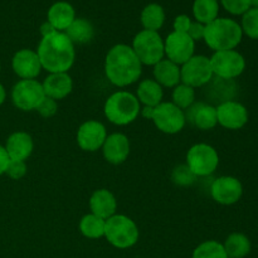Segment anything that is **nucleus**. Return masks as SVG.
Instances as JSON below:
<instances>
[{"instance_id":"4be33fe9","label":"nucleus","mask_w":258,"mask_h":258,"mask_svg":"<svg viewBox=\"0 0 258 258\" xmlns=\"http://www.w3.org/2000/svg\"><path fill=\"white\" fill-rule=\"evenodd\" d=\"M76 19V10L68 2H57L48 9L47 20L57 32H66Z\"/></svg>"},{"instance_id":"a18cd8bd","label":"nucleus","mask_w":258,"mask_h":258,"mask_svg":"<svg viewBox=\"0 0 258 258\" xmlns=\"http://www.w3.org/2000/svg\"><path fill=\"white\" fill-rule=\"evenodd\" d=\"M228 258H231V257H228Z\"/></svg>"},{"instance_id":"5701e85b","label":"nucleus","mask_w":258,"mask_h":258,"mask_svg":"<svg viewBox=\"0 0 258 258\" xmlns=\"http://www.w3.org/2000/svg\"><path fill=\"white\" fill-rule=\"evenodd\" d=\"M153 75L154 80L163 88H174L179 83H181L180 66L171 62L168 58H164L154 66Z\"/></svg>"},{"instance_id":"423d86ee","label":"nucleus","mask_w":258,"mask_h":258,"mask_svg":"<svg viewBox=\"0 0 258 258\" xmlns=\"http://www.w3.org/2000/svg\"><path fill=\"white\" fill-rule=\"evenodd\" d=\"M131 48L144 66L154 67L165 57L164 39L159 32L143 29L134 37Z\"/></svg>"},{"instance_id":"e433bc0d","label":"nucleus","mask_w":258,"mask_h":258,"mask_svg":"<svg viewBox=\"0 0 258 258\" xmlns=\"http://www.w3.org/2000/svg\"><path fill=\"white\" fill-rule=\"evenodd\" d=\"M193 20L190 19L189 15L181 14L178 15V17L174 19V32H179V33H188L189 28H190V24Z\"/></svg>"},{"instance_id":"473e14b6","label":"nucleus","mask_w":258,"mask_h":258,"mask_svg":"<svg viewBox=\"0 0 258 258\" xmlns=\"http://www.w3.org/2000/svg\"><path fill=\"white\" fill-rule=\"evenodd\" d=\"M197 176L194 175L190 171V169L185 165H179L176 166L173 170V174H171V180L176 184V185L180 186H188L191 185V184L196 183Z\"/></svg>"},{"instance_id":"20e7f679","label":"nucleus","mask_w":258,"mask_h":258,"mask_svg":"<svg viewBox=\"0 0 258 258\" xmlns=\"http://www.w3.org/2000/svg\"><path fill=\"white\" fill-rule=\"evenodd\" d=\"M141 103L134 93L127 91H117L106 100L103 113L111 123L126 126L133 123L139 117Z\"/></svg>"},{"instance_id":"f3484780","label":"nucleus","mask_w":258,"mask_h":258,"mask_svg":"<svg viewBox=\"0 0 258 258\" xmlns=\"http://www.w3.org/2000/svg\"><path fill=\"white\" fill-rule=\"evenodd\" d=\"M130 140L125 134L115 133L107 135L102 146L103 158L112 165H120L127 160L130 155Z\"/></svg>"},{"instance_id":"ddd939ff","label":"nucleus","mask_w":258,"mask_h":258,"mask_svg":"<svg viewBox=\"0 0 258 258\" xmlns=\"http://www.w3.org/2000/svg\"><path fill=\"white\" fill-rule=\"evenodd\" d=\"M243 194L242 183L234 176H219L212 183L211 196L214 201L222 206L236 204Z\"/></svg>"},{"instance_id":"79ce46f5","label":"nucleus","mask_w":258,"mask_h":258,"mask_svg":"<svg viewBox=\"0 0 258 258\" xmlns=\"http://www.w3.org/2000/svg\"><path fill=\"white\" fill-rule=\"evenodd\" d=\"M5 100H7V91H5L4 86L0 83V106L5 102Z\"/></svg>"},{"instance_id":"0eeeda50","label":"nucleus","mask_w":258,"mask_h":258,"mask_svg":"<svg viewBox=\"0 0 258 258\" xmlns=\"http://www.w3.org/2000/svg\"><path fill=\"white\" fill-rule=\"evenodd\" d=\"M218 165V153L209 144H196L186 153V166L197 178L212 175L217 170Z\"/></svg>"},{"instance_id":"4c0bfd02","label":"nucleus","mask_w":258,"mask_h":258,"mask_svg":"<svg viewBox=\"0 0 258 258\" xmlns=\"http://www.w3.org/2000/svg\"><path fill=\"white\" fill-rule=\"evenodd\" d=\"M204 32H206V25L198 22H191L190 28H189L186 34H188L194 42H198V40L204 39Z\"/></svg>"},{"instance_id":"c85d7f7f","label":"nucleus","mask_w":258,"mask_h":258,"mask_svg":"<svg viewBox=\"0 0 258 258\" xmlns=\"http://www.w3.org/2000/svg\"><path fill=\"white\" fill-rule=\"evenodd\" d=\"M227 256L231 258H243L251 252V241L243 233H232L223 244Z\"/></svg>"},{"instance_id":"f8f14e48","label":"nucleus","mask_w":258,"mask_h":258,"mask_svg":"<svg viewBox=\"0 0 258 258\" xmlns=\"http://www.w3.org/2000/svg\"><path fill=\"white\" fill-rule=\"evenodd\" d=\"M164 49L169 60L181 66L194 55L196 42L186 33L171 32L164 40Z\"/></svg>"},{"instance_id":"6ab92c4d","label":"nucleus","mask_w":258,"mask_h":258,"mask_svg":"<svg viewBox=\"0 0 258 258\" xmlns=\"http://www.w3.org/2000/svg\"><path fill=\"white\" fill-rule=\"evenodd\" d=\"M4 148L10 160L25 161L34 150V141L25 131H15L7 139Z\"/></svg>"},{"instance_id":"1a4fd4ad","label":"nucleus","mask_w":258,"mask_h":258,"mask_svg":"<svg viewBox=\"0 0 258 258\" xmlns=\"http://www.w3.org/2000/svg\"><path fill=\"white\" fill-rule=\"evenodd\" d=\"M44 97L42 83L37 80H20L12 88L13 105L24 112L37 110Z\"/></svg>"},{"instance_id":"72a5a7b5","label":"nucleus","mask_w":258,"mask_h":258,"mask_svg":"<svg viewBox=\"0 0 258 258\" xmlns=\"http://www.w3.org/2000/svg\"><path fill=\"white\" fill-rule=\"evenodd\" d=\"M224 9L233 15H243L248 9H251V0H221Z\"/></svg>"},{"instance_id":"7c9ffc66","label":"nucleus","mask_w":258,"mask_h":258,"mask_svg":"<svg viewBox=\"0 0 258 258\" xmlns=\"http://www.w3.org/2000/svg\"><path fill=\"white\" fill-rule=\"evenodd\" d=\"M191 258H228L223 244L217 241H206L199 244Z\"/></svg>"},{"instance_id":"f257e3e1","label":"nucleus","mask_w":258,"mask_h":258,"mask_svg":"<svg viewBox=\"0 0 258 258\" xmlns=\"http://www.w3.org/2000/svg\"><path fill=\"white\" fill-rule=\"evenodd\" d=\"M143 64L131 45L116 44L105 58V75L116 87H127L140 78Z\"/></svg>"},{"instance_id":"f704fd0d","label":"nucleus","mask_w":258,"mask_h":258,"mask_svg":"<svg viewBox=\"0 0 258 258\" xmlns=\"http://www.w3.org/2000/svg\"><path fill=\"white\" fill-rule=\"evenodd\" d=\"M27 163L22 160H9V164L5 170V175L9 176L13 180H20L27 174Z\"/></svg>"},{"instance_id":"2f4dec72","label":"nucleus","mask_w":258,"mask_h":258,"mask_svg":"<svg viewBox=\"0 0 258 258\" xmlns=\"http://www.w3.org/2000/svg\"><path fill=\"white\" fill-rule=\"evenodd\" d=\"M241 29L251 39L258 40V9L251 8L242 15Z\"/></svg>"},{"instance_id":"c756f323","label":"nucleus","mask_w":258,"mask_h":258,"mask_svg":"<svg viewBox=\"0 0 258 258\" xmlns=\"http://www.w3.org/2000/svg\"><path fill=\"white\" fill-rule=\"evenodd\" d=\"M173 101L171 102L178 106L180 110H188L190 106L196 103V90L193 87L184 83H179L178 86L173 88V95H171Z\"/></svg>"},{"instance_id":"dca6fc26","label":"nucleus","mask_w":258,"mask_h":258,"mask_svg":"<svg viewBox=\"0 0 258 258\" xmlns=\"http://www.w3.org/2000/svg\"><path fill=\"white\" fill-rule=\"evenodd\" d=\"M12 68L20 80H35L43 70L37 50L29 48H23L14 53Z\"/></svg>"},{"instance_id":"393cba45","label":"nucleus","mask_w":258,"mask_h":258,"mask_svg":"<svg viewBox=\"0 0 258 258\" xmlns=\"http://www.w3.org/2000/svg\"><path fill=\"white\" fill-rule=\"evenodd\" d=\"M64 33L75 45L87 44L95 35V28L90 20L85 19V18H76Z\"/></svg>"},{"instance_id":"cd10ccee","label":"nucleus","mask_w":258,"mask_h":258,"mask_svg":"<svg viewBox=\"0 0 258 258\" xmlns=\"http://www.w3.org/2000/svg\"><path fill=\"white\" fill-rule=\"evenodd\" d=\"M78 227H80V232L82 233V236H85L86 238L98 239L105 237L106 221L92 213L83 216Z\"/></svg>"},{"instance_id":"ea45409f","label":"nucleus","mask_w":258,"mask_h":258,"mask_svg":"<svg viewBox=\"0 0 258 258\" xmlns=\"http://www.w3.org/2000/svg\"><path fill=\"white\" fill-rule=\"evenodd\" d=\"M39 32H40V35H42V38H43V37H48V35L53 34V33H55L57 30H55L54 27H53V25L47 20V22H44L40 24Z\"/></svg>"},{"instance_id":"412c9836","label":"nucleus","mask_w":258,"mask_h":258,"mask_svg":"<svg viewBox=\"0 0 258 258\" xmlns=\"http://www.w3.org/2000/svg\"><path fill=\"white\" fill-rule=\"evenodd\" d=\"M88 206H90L91 213L105 221L115 216L117 211L116 197L108 189H98L93 191L88 201Z\"/></svg>"},{"instance_id":"aec40b11","label":"nucleus","mask_w":258,"mask_h":258,"mask_svg":"<svg viewBox=\"0 0 258 258\" xmlns=\"http://www.w3.org/2000/svg\"><path fill=\"white\" fill-rule=\"evenodd\" d=\"M42 86L47 97L59 101L72 92L73 81L68 72L49 73L42 82Z\"/></svg>"},{"instance_id":"9b49d317","label":"nucleus","mask_w":258,"mask_h":258,"mask_svg":"<svg viewBox=\"0 0 258 258\" xmlns=\"http://www.w3.org/2000/svg\"><path fill=\"white\" fill-rule=\"evenodd\" d=\"M180 77L181 83L190 86L194 90L209 85L214 77L209 58L194 54L180 66Z\"/></svg>"},{"instance_id":"6e6552de","label":"nucleus","mask_w":258,"mask_h":258,"mask_svg":"<svg viewBox=\"0 0 258 258\" xmlns=\"http://www.w3.org/2000/svg\"><path fill=\"white\" fill-rule=\"evenodd\" d=\"M209 60L213 75L222 80L233 81L246 70V59L236 49L214 52Z\"/></svg>"},{"instance_id":"b1692460","label":"nucleus","mask_w":258,"mask_h":258,"mask_svg":"<svg viewBox=\"0 0 258 258\" xmlns=\"http://www.w3.org/2000/svg\"><path fill=\"white\" fill-rule=\"evenodd\" d=\"M136 97L139 102L144 106L149 107H155L159 103L163 102L164 90L155 80L146 78L139 83V87L136 90Z\"/></svg>"},{"instance_id":"4468645a","label":"nucleus","mask_w":258,"mask_h":258,"mask_svg":"<svg viewBox=\"0 0 258 258\" xmlns=\"http://www.w3.org/2000/svg\"><path fill=\"white\" fill-rule=\"evenodd\" d=\"M107 138L105 125L100 121L88 120L78 127L77 144L83 151L95 153L102 149L103 143Z\"/></svg>"},{"instance_id":"a878e982","label":"nucleus","mask_w":258,"mask_h":258,"mask_svg":"<svg viewBox=\"0 0 258 258\" xmlns=\"http://www.w3.org/2000/svg\"><path fill=\"white\" fill-rule=\"evenodd\" d=\"M140 22L144 29L159 32L165 23V10L156 3L146 5L140 15Z\"/></svg>"},{"instance_id":"bb28decb","label":"nucleus","mask_w":258,"mask_h":258,"mask_svg":"<svg viewBox=\"0 0 258 258\" xmlns=\"http://www.w3.org/2000/svg\"><path fill=\"white\" fill-rule=\"evenodd\" d=\"M219 14L218 0H194L193 15L196 22L207 25L216 20Z\"/></svg>"},{"instance_id":"39448f33","label":"nucleus","mask_w":258,"mask_h":258,"mask_svg":"<svg viewBox=\"0 0 258 258\" xmlns=\"http://www.w3.org/2000/svg\"><path fill=\"white\" fill-rule=\"evenodd\" d=\"M105 237L116 248L126 249L138 243L140 232L138 224L130 217L115 214L106 221Z\"/></svg>"},{"instance_id":"7ed1b4c3","label":"nucleus","mask_w":258,"mask_h":258,"mask_svg":"<svg viewBox=\"0 0 258 258\" xmlns=\"http://www.w3.org/2000/svg\"><path fill=\"white\" fill-rule=\"evenodd\" d=\"M241 25L229 18H217L212 23L206 25L204 42L214 52L219 50L236 49L237 45L242 42Z\"/></svg>"},{"instance_id":"37998d69","label":"nucleus","mask_w":258,"mask_h":258,"mask_svg":"<svg viewBox=\"0 0 258 258\" xmlns=\"http://www.w3.org/2000/svg\"><path fill=\"white\" fill-rule=\"evenodd\" d=\"M251 5L252 8H256V9H258V0H251Z\"/></svg>"},{"instance_id":"58836bf2","label":"nucleus","mask_w":258,"mask_h":258,"mask_svg":"<svg viewBox=\"0 0 258 258\" xmlns=\"http://www.w3.org/2000/svg\"><path fill=\"white\" fill-rule=\"evenodd\" d=\"M9 156H8L7 150L3 145H0V176L3 174H5V170H7V166L9 164Z\"/></svg>"},{"instance_id":"a211bd4d","label":"nucleus","mask_w":258,"mask_h":258,"mask_svg":"<svg viewBox=\"0 0 258 258\" xmlns=\"http://www.w3.org/2000/svg\"><path fill=\"white\" fill-rule=\"evenodd\" d=\"M186 121L199 130H212L218 125L217 110L214 106L206 102H196L193 106L184 111Z\"/></svg>"},{"instance_id":"c9c22d12","label":"nucleus","mask_w":258,"mask_h":258,"mask_svg":"<svg viewBox=\"0 0 258 258\" xmlns=\"http://www.w3.org/2000/svg\"><path fill=\"white\" fill-rule=\"evenodd\" d=\"M35 111H38V113H39L42 117L50 118V117H53L55 113H57L58 102L55 100H53V98L47 97V96H45Z\"/></svg>"},{"instance_id":"9d476101","label":"nucleus","mask_w":258,"mask_h":258,"mask_svg":"<svg viewBox=\"0 0 258 258\" xmlns=\"http://www.w3.org/2000/svg\"><path fill=\"white\" fill-rule=\"evenodd\" d=\"M151 121L159 131L168 135L180 133L186 123L185 112L173 102H161L155 106Z\"/></svg>"},{"instance_id":"2eb2a0df","label":"nucleus","mask_w":258,"mask_h":258,"mask_svg":"<svg viewBox=\"0 0 258 258\" xmlns=\"http://www.w3.org/2000/svg\"><path fill=\"white\" fill-rule=\"evenodd\" d=\"M216 110L218 123L228 130H239L248 121V111L237 101H224L217 106Z\"/></svg>"},{"instance_id":"a19ab883","label":"nucleus","mask_w":258,"mask_h":258,"mask_svg":"<svg viewBox=\"0 0 258 258\" xmlns=\"http://www.w3.org/2000/svg\"><path fill=\"white\" fill-rule=\"evenodd\" d=\"M153 111H154V107L144 106V107L141 108V111H140V115L143 116V117L148 118V120H151V117H153Z\"/></svg>"},{"instance_id":"c03bdc74","label":"nucleus","mask_w":258,"mask_h":258,"mask_svg":"<svg viewBox=\"0 0 258 258\" xmlns=\"http://www.w3.org/2000/svg\"><path fill=\"white\" fill-rule=\"evenodd\" d=\"M0 71H2V64H0Z\"/></svg>"},{"instance_id":"f03ea898","label":"nucleus","mask_w":258,"mask_h":258,"mask_svg":"<svg viewBox=\"0 0 258 258\" xmlns=\"http://www.w3.org/2000/svg\"><path fill=\"white\" fill-rule=\"evenodd\" d=\"M43 70L48 73L68 72L75 64V44L64 32H55L40 39L37 48Z\"/></svg>"}]
</instances>
